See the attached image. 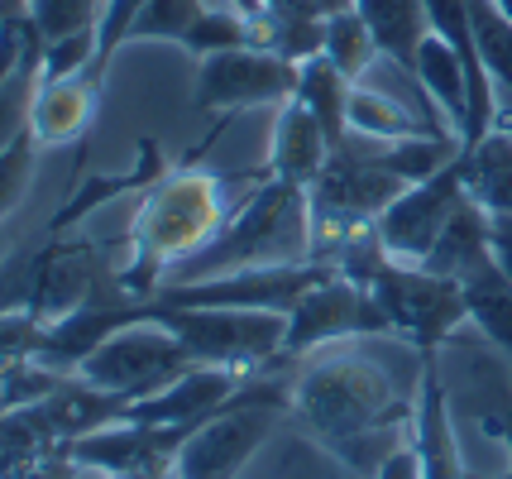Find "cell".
I'll return each mask as SVG.
<instances>
[{
    "label": "cell",
    "mask_w": 512,
    "mask_h": 479,
    "mask_svg": "<svg viewBox=\"0 0 512 479\" xmlns=\"http://www.w3.org/2000/svg\"><path fill=\"white\" fill-rule=\"evenodd\" d=\"M288 408L345 465L374 475L364 451H374V460L383 465V456L402 446V427H412L417 403H402L388 369L374 365L369 355L316 350V355H307V369L292 379Z\"/></svg>",
    "instance_id": "1"
},
{
    "label": "cell",
    "mask_w": 512,
    "mask_h": 479,
    "mask_svg": "<svg viewBox=\"0 0 512 479\" xmlns=\"http://www.w3.org/2000/svg\"><path fill=\"white\" fill-rule=\"evenodd\" d=\"M221 173H197V163H173L154 187H144V202L134 206L130 235H125V259H120V283L134 297H149L168 283V274L187 264L192 254L225 226L230 202H225Z\"/></svg>",
    "instance_id": "2"
},
{
    "label": "cell",
    "mask_w": 512,
    "mask_h": 479,
    "mask_svg": "<svg viewBox=\"0 0 512 479\" xmlns=\"http://www.w3.org/2000/svg\"><path fill=\"white\" fill-rule=\"evenodd\" d=\"M273 264H316L312 259V197L307 187L259 173L240 206H230L225 226L201 245L187 264H178L168 283H201V278L240 274V269H273Z\"/></svg>",
    "instance_id": "3"
},
{
    "label": "cell",
    "mask_w": 512,
    "mask_h": 479,
    "mask_svg": "<svg viewBox=\"0 0 512 479\" xmlns=\"http://www.w3.org/2000/svg\"><path fill=\"white\" fill-rule=\"evenodd\" d=\"M115 288H125L120 259H106V250H96L91 240L48 235V245L0 269V312H24L48 326Z\"/></svg>",
    "instance_id": "4"
},
{
    "label": "cell",
    "mask_w": 512,
    "mask_h": 479,
    "mask_svg": "<svg viewBox=\"0 0 512 479\" xmlns=\"http://www.w3.org/2000/svg\"><path fill=\"white\" fill-rule=\"evenodd\" d=\"M144 312L168 326L197 365H225L240 374H259L283 360L288 317L254 312V307H197V302H163L144 297Z\"/></svg>",
    "instance_id": "5"
},
{
    "label": "cell",
    "mask_w": 512,
    "mask_h": 479,
    "mask_svg": "<svg viewBox=\"0 0 512 479\" xmlns=\"http://www.w3.org/2000/svg\"><path fill=\"white\" fill-rule=\"evenodd\" d=\"M364 288L379 302L388 336L407 341L417 355H441V345L469 321L465 288L446 274H431L426 264H402L393 254H383L369 269Z\"/></svg>",
    "instance_id": "6"
},
{
    "label": "cell",
    "mask_w": 512,
    "mask_h": 479,
    "mask_svg": "<svg viewBox=\"0 0 512 479\" xmlns=\"http://www.w3.org/2000/svg\"><path fill=\"white\" fill-rule=\"evenodd\" d=\"M283 412H288V388L264 384V379L245 384V393L230 408H221L182 441L173 479H235L268 441Z\"/></svg>",
    "instance_id": "7"
},
{
    "label": "cell",
    "mask_w": 512,
    "mask_h": 479,
    "mask_svg": "<svg viewBox=\"0 0 512 479\" xmlns=\"http://www.w3.org/2000/svg\"><path fill=\"white\" fill-rule=\"evenodd\" d=\"M197 365L192 355H187V345L168 331V326H158L149 312L130 326H120L115 336L91 350L82 365L72 369L82 384L101 388V393H115V398H125V403H139V398H149L158 393L163 384H173L178 374Z\"/></svg>",
    "instance_id": "8"
},
{
    "label": "cell",
    "mask_w": 512,
    "mask_h": 479,
    "mask_svg": "<svg viewBox=\"0 0 512 479\" xmlns=\"http://www.w3.org/2000/svg\"><path fill=\"white\" fill-rule=\"evenodd\" d=\"M297 77H302V63L278 53V48L264 44H240V48H221L211 58H197V87H192V101H197L201 115H230L254 111V106H283L297 96Z\"/></svg>",
    "instance_id": "9"
},
{
    "label": "cell",
    "mask_w": 512,
    "mask_h": 479,
    "mask_svg": "<svg viewBox=\"0 0 512 479\" xmlns=\"http://www.w3.org/2000/svg\"><path fill=\"white\" fill-rule=\"evenodd\" d=\"M355 336H388V321H383L374 293H369L364 283H355V278H345L331 264L288 312L283 360H307L316 350L355 341ZM283 360H278V365H283Z\"/></svg>",
    "instance_id": "10"
},
{
    "label": "cell",
    "mask_w": 512,
    "mask_h": 479,
    "mask_svg": "<svg viewBox=\"0 0 512 479\" xmlns=\"http://www.w3.org/2000/svg\"><path fill=\"white\" fill-rule=\"evenodd\" d=\"M465 159L455 154V159L441 168V173H431L422 183L402 187L398 197L388 202L379 221H374V235H379V245L393 259L402 264H422L431 245L441 240V230L450 226V216H455V206L465 202Z\"/></svg>",
    "instance_id": "11"
},
{
    "label": "cell",
    "mask_w": 512,
    "mask_h": 479,
    "mask_svg": "<svg viewBox=\"0 0 512 479\" xmlns=\"http://www.w3.org/2000/svg\"><path fill=\"white\" fill-rule=\"evenodd\" d=\"M245 384H249V374H240V369L192 365L173 384H163L158 393L130 403V422H149V427H201L221 408H230L245 393Z\"/></svg>",
    "instance_id": "12"
},
{
    "label": "cell",
    "mask_w": 512,
    "mask_h": 479,
    "mask_svg": "<svg viewBox=\"0 0 512 479\" xmlns=\"http://www.w3.org/2000/svg\"><path fill=\"white\" fill-rule=\"evenodd\" d=\"M412 446H417V460H422V479H465L460 441H455V417H450V393H446L436 355H422L417 412H412Z\"/></svg>",
    "instance_id": "13"
},
{
    "label": "cell",
    "mask_w": 512,
    "mask_h": 479,
    "mask_svg": "<svg viewBox=\"0 0 512 479\" xmlns=\"http://www.w3.org/2000/svg\"><path fill=\"white\" fill-rule=\"evenodd\" d=\"M96 111H101V87L91 82V72L58 77V82L39 77L34 101H29V139L39 149L82 144L91 135V125H96Z\"/></svg>",
    "instance_id": "14"
},
{
    "label": "cell",
    "mask_w": 512,
    "mask_h": 479,
    "mask_svg": "<svg viewBox=\"0 0 512 479\" xmlns=\"http://www.w3.org/2000/svg\"><path fill=\"white\" fill-rule=\"evenodd\" d=\"M173 163L163 159V144L158 139H139V149H134V159L120 168V173H91L82 183H72L63 206H53V216H48V235H67V230L77 226V221H87L96 216L101 206H111L115 197H125V192H144V187H154L163 173H168Z\"/></svg>",
    "instance_id": "15"
},
{
    "label": "cell",
    "mask_w": 512,
    "mask_h": 479,
    "mask_svg": "<svg viewBox=\"0 0 512 479\" xmlns=\"http://www.w3.org/2000/svg\"><path fill=\"white\" fill-rule=\"evenodd\" d=\"M331 139L321 130V120H316L297 96L283 101L278 111H273V130H268V163L264 173L268 178H283V183H297V187H312L321 178V168L331 159Z\"/></svg>",
    "instance_id": "16"
},
{
    "label": "cell",
    "mask_w": 512,
    "mask_h": 479,
    "mask_svg": "<svg viewBox=\"0 0 512 479\" xmlns=\"http://www.w3.org/2000/svg\"><path fill=\"white\" fill-rule=\"evenodd\" d=\"M350 5L359 10V20L369 24L383 63H393V68L417 87V48H422V39L431 34L426 0H350Z\"/></svg>",
    "instance_id": "17"
},
{
    "label": "cell",
    "mask_w": 512,
    "mask_h": 479,
    "mask_svg": "<svg viewBox=\"0 0 512 479\" xmlns=\"http://www.w3.org/2000/svg\"><path fill=\"white\" fill-rule=\"evenodd\" d=\"M417 87L426 92V101L446 115V125L455 135H465L469 120V72L465 58L441 39V34H426L417 48Z\"/></svg>",
    "instance_id": "18"
},
{
    "label": "cell",
    "mask_w": 512,
    "mask_h": 479,
    "mask_svg": "<svg viewBox=\"0 0 512 479\" xmlns=\"http://www.w3.org/2000/svg\"><path fill=\"white\" fill-rule=\"evenodd\" d=\"M493 250H489V211L474 202V197H465V202L455 206V216H450V226L441 230V240L431 245V254H426L422 264L431 269V274H446V278H460L474 274L479 264H489Z\"/></svg>",
    "instance_id": "19"
},
{
    "label": "cell",
    "mask_w": 512,
    "mask_h": 479,
    "mask_svg": "<svg viewBox=\"0 0 512 479\" xmlns=\"http://www.w3.org/2000/svg\"><path fill=\"white\" fill-rule=\"evenodd\" d=\"M465 159V192L489 216H512V135L493 125L479 144L460 149Z\"/></svg>",
    "instance_id": "20"
},
{
    "label": "cell",
    "mask_w": 512,
    "mask_h": 479,
    "mask_svg": "<svg viewBox=\"0 0 512 479\" xmlns=\"http://www.w3.org/2000/svg\"><path fill=\"white\" fill-rule=\"evenodd\" d=\"M345 125H350V135L359 139H412V135H441V130H431L426 125V115L417 106H407L398 96L379 92V87H364L355 82V92H350V111H345Z\"/></svg>",
    "instance_id": "21"
},
{
    "label": "cell",
    "mask_w": 512,
    "mask_h": 479,
    "mask_svg": "<svg viewBox=\"0 0 512 479\" xmlns=\"http://www.w3.org/2000/svg\"><path fill=\"white\" fill-rule=\"evenodd\" d=\"M350 92H355V82L345 77V72L335 68L326 53H312V58H302V77H297V101L307 106V111L321 120V130L331 144H345L350 135V125H345V111H350Z\"/></svg>",
    "instance_id": "22"
},
{
    "label": "cell",
    "mask_w": 512,
    "mask_h": 479,
    "mask_svg": "<svg viewBox=\"0 0 512 479\" xmlns=\"http://www.w3.org/2000/svg\"><path fill=\"white\" fill-rule=\"evenodd\" d=\"M465 288V307H469V326H479L489 345H498L512 360V283L503 278L498 264H479L474 274L460 278Z\"/></svg>",
    "instance_id": "23"
},
{
    "label": "cell",
    "mask_w": 512,
    "mask_h": 479,
    "mask_svg": "<svg viewBox=\"0 0 512 479\" xmlns=\"http://www.w3.org/2000/svg\"><path fill=\"white\" fill-rule=\"evenodd\" d=\"M321 53H326V58H331V63L345 72L350 82H364V77H369V68L383 58L379 44H374V34H369V24L359 20L355 5H350V10H331V15H326V24H321Z\"/></svg>",
    "instance_id": "24"
},
{
    "label": "cell",
    "mask_w": 512,
    "mask_h": 479,
    "mask_svg": "<svg viewBox=\"0 0 512 479\" xmlns=\"http://www.w3.org/2000/svg\"><path fill=\"white\" fill-rule=\"evenodd\" d=\"M206 10H211L206 0H144L130 24V34H125V48L130 44H178L182 48V39L192 34V24Z\"/></svg>",
    "instance_id": "25"
},
{
    "label": "cell",
    "mask_w": 512,
    "mask_h": 479,
    "mask_svg": "<svg viewBox=\"0 0 512 479\" xmlns=\"http://www.w3.org/2000/svg\"><path fill=\"white\" fill-rule=\"evenodd\" d=\"M39 68L44 63H29L10 82H0V159L10 154L15 139L29 135V101H34V87H39Z\"/></svg>",
    "instance_id": "26"
},
{
    "label": "cell",
    "mask_w": 512,
    "mask_h": 479,
    "mask_svg": "<svg viewBox=\"0 0 512 479\" xmlns=\"http://www.w3.org/2000/svg\"><path fill=\"white\" fill-rule=\"evenodd\" d=\"M24 10L44 29V39H63V34H77V29H96L106 0H29Z\"/></svg>",
    "instance_id": "27"
},
{
    "label": "cell",
    "mask_w": 512,
    "mask_h": 479,
    "mask_svg": "<svg viewBox=\"0 0 512 479\" xmlns=\"http://www.w3.org/2000/svg\"><path fill=\"white\" fill-rule=\"evenodd\" d=\"M96 63V29H77V34H63V39H48L44 44V68L39 77L58 82V77H82Z\"/></svg>",
    "instance_id": "28"
},
{
    "label": "cell",
    "mask_w": 512,
    "mask_h": 479,
    "mask_svg": "<svg viewBox=\"0 0 512 479\" xmlns=\"http://www.w3.org/2000/svg\"><path fill=\"white\" fill-rule=\"evenodd\" d=\"M34 159H39V144L24 135L10 144V154L0 159V221L24 202V192H29V178H34Z\"/></svg>",
    "instance_id": "29"
},
{
    "label": "cell",
    "mask_w": 512,
    "mask_h": 479,
    "mask_svg": "<svg viewBox=\"0 0 512 479\" xmlns=\"http://www.w3.org/2000/svg\"><path fill=\"white\" fill-rule=\"evenodd\" d=\"M82 470H87V465H77V456H72L67 446H53V451L24 460V465H15L10 475H0V479H77Z\"/></svg>",
    "instance_id": "30"
},
{
    "label": "cell",
    "mask_w": 512,
    "mask_h": 479,
    "mask_svg": "<svg viewBox=\"0 0 512 479\" xmlns=\"http://www.w3.org/2000/svg\"><path fill=\"white\" fill-rule=\"evenodd\" d=\"M484 432L498 436V441L508 446V470H503V475H465V479H512V393L508 388H498V408L484 417Z\"/></svg>",
    "instance_id": "31"
},
{
    "label": "cell",
    "mask_w": 512,
    "mask_h": 479,
    "mask_svg": "<svg viewBox=\"0 0 512 479\" xmlns=\"http://www.w3.org/2000/svg\"><path fill=\"white\" fill-rule=\"evenodd\" d=\"M369 479H422V460H417V446H412V436L402 441L398 451H388L383 465L374 470Z\"/></svg>",
    "instance_id": "32"
},
{
    "label": "cell",
    "mask_w": 512,
    "mask_h": 479,
    "mask_svg": "<svg viewBox=\"0 0 512 479\" xmlns=\"http://www.w3.org/2000/svg\"><path fill=\"white\" fill-rule=\"evenodd\" d=\"M489 250H493V264L512 283V216H489Z\"/></svg>",
    "instance_id": "33"
},
{
    "label": "cell",
    "mask_w": 512,
    "mask_h": 479,
    "mask_svg": "<svg viewBox=\"0 0 512 479\" xmlns=\"http://www.w3.org/2000/svg\"><path fill=\"white\" fill-rule=\"evenodd\" d=\"M493 87H498V130L512 135V77H498Z\"/></svg>",
    "instance_id": "34"
},
{
    "label": "cell",
    "mask_w": 512,
    "mask_h": 479,
    "mask_svg": "<svg viewBox=\"0 0 512 479\" xmlns=\"http://www.w3.org/2000/svg\"><path fill=\"white\" fill-rule=\"evenodd\" d=\"M24 5H29V0H0V20H5V15H15V10H24Z\"/></svg>",
    "instance_id": "35"
},
{
    "label": "cell",
    "mask_w": 512,
    "mask_h": 479,
    "mask_svg": "<svg viewBox=\"0 0 512 479\" xmlns=\"http://www.w3.org/2000/svg\"><path fill=\"white\" fill-rule=\"evenodd\" d=\"M101 479H173V475H101Z\"/></svg>",
    "instance_id": "36"
}]
</instances>
